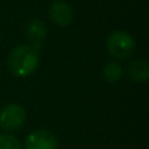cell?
Instances as JSON below:
<instances>
[{"instance_id": "ba28073f", "label": "cell", "mask_w": 149, "mask_h": 149, "mask_svg": "<svg viewBox=\"0 0 149 149\" xmlns=\"http://www.w3.org/2000/svg\"><path fill=\"white\" fill-rule=\"evenodd\" d=\"M102 73L106 81L114 84V82H118L122 80V77H123V68H122V65L118 62L113 60V62H107L103 65Z\"/></svg>"}, {"instance_id": "277c9868", "label": "cell", "mask_w": 149, "mask_h": 149, "mask_svg": "<svg viewBox=\"0 0 149 149\" xmlns=\"http://www.w3.org/2000/svg\"><path fill=\"white\" fill-rule=\"evenodd\" d=\"M58 139L47 130H37L26 136L25 149H58Z\"/></svg>"}, {"instance_id": "8992f818", "label": "cell", "mask_w": 149, "mask_h": 149, "mask_svg": "<svg viewBox=\"0 0 149 149\" xmlns=\"http://www.w3.org/2000/svg\"><path fill=\"white\" fill-rule=\"evenodd\" d=\"M25 33L29 42H30V46L33 49H36L37 51H39L43 47V43L47 37V28L45 25V22L39 18L30 20L26 25Z\"/></svg>"}, {"instance_id": "3957f363", "label": "cell", "mask_w": 149, "mask_h": 149, "mask_svg": "<svg viewBox=\"0 0 149 149\" xmlns=\"http://www.w3.org/2000/svg\"><path fill=\"white\" fill-rule=\"evenodd\" d=\"M26 120V111L18 103H9L0 111V127L8 132L20 130Z\"/></svg>"}, {"instance_id": "5b68a950", "label": "cell", "mask_w": 149, "mask_h": 149, "mask_svg": "<svg viewBox=\"0 0 149 149\" xmlns=\"http://www.w3.org/2000/svg\"><path fill=\"white\" fill-rule=\"evenodd\" d=\"M49 17L58 26H67L73 20V9L68 3L56 0L49 8Z\"/></svg>"}, {"instance_id": "52a82bcc", "label": "cell", "mask_w": 149, "mask_h": 149, "mask_svg": "<svg viewBox=\"0 0 149 149\" xmlns=\"http://www.w3.org/2000/svg\"><path fill=\"white\" fill-rule=\"evenodd\" d=\"M127 71L134 81L145 82L149 79V65L145 59H134L130 62Z\"/></svg>"}, {"instance_id": "6da1fadb", "label": "cell", "mask_w": 149, "mask_h": 149, "mask_svg": "<svg viewBox=\"0 0 149 149\" xmlns=\"http://www.w3.org/2000/svg\"><path fill=\"white\" fill-rule=\"evenodd\" d=\"M39 64V54L30 45L13 47L8 56V67L17 77H28L36 72Z\"/></svg>"}, {"instance_id": "9c48e42d", "label": "cell", "mask_w": 149, "mask_h": 149, "mask_svg": "<svg viewBox=\"0 0 149 149\" xmlns=\"http://www.w3.org/2000/svg\"><path fill=\"white\" fill-rule=\"evenodd\" d=\"M0 149H22V144L13 135L0 134Z\"/></svg>"}, {"instance_id": "7a4b0ae2", "label": "cell", "mask_w": 149, "mask_h": 149, "mask_svg": "<svg viewBox=\"0 0 149 149\" xmlns=\"http://www.w3.org/2000/svg\"><path fill=\"white\" fill-rule=\"evenodd\" d=\"M106 50L116 60H126L136 50L134 37L124 30H115L106 39Z\"/></svg>"}]
</instances>
